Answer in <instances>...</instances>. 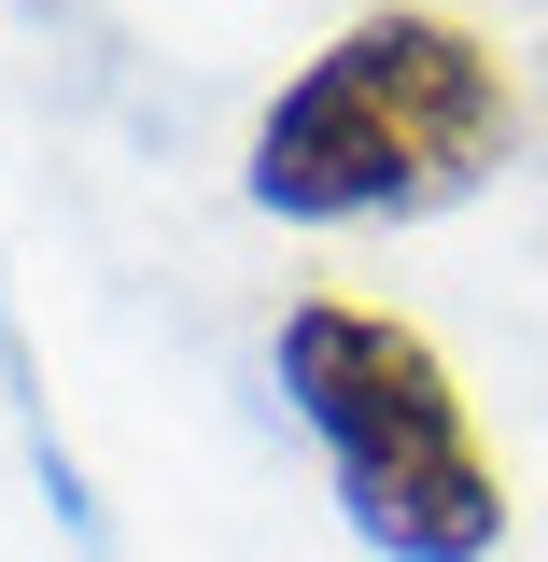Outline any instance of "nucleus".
<instances>
[{
    "label": "nucleus",
    "mask_w": 548,
    "mask_h": 562,
    "mask_svg": "<svg viewBox=\"0 0 548 562\" xmlns=\"http://www.w3.org/2000/svg\"><path fill=\"white\" fill-rule=\"evenodd\" d=\"M506 140H521L506 57L436 0H380L254 113L239 198L281 225H422L479 198Z\"/></svg>",
    "instance_id": "f257e3e1"
},
{
    "label": "nucleus",
    "mask_w": 548,
    "mask_h": 562,
    "mask_svg": "<svg viewBox=\"0 0 548 562\" xmlns=\"http://www.w3.org/2000/svg\"><path fill=\"white\" fill-rule=\"evenodd\" d=\"M281 408L310 422L338 520L380 562H492L506 549V464L450 380V351L380 295H295L268 338Z\"/></svg>",
    "instance_id": "f03ea898"
}]
</instances>
